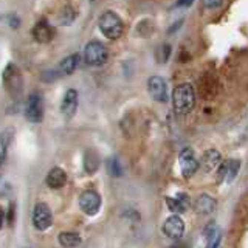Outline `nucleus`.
I'll return each instance as SVG.
<instances>
[{
  "instance_id": "nucleus-1",
  "label": "nucleus",
  "mask_w": 248,
  "mask_h": 248,
  "mask_svg": "<svg viewBox=\"0 0 248 248\" xmlns=\"http://www.w3.org/2000/svg\"><path fill=\"white\" fill-rule=\"evenodd\" d=\"M196 106V92L191 84H180L172 92V107L178 115H188Z\"/></svg>"
},
{
  "instance_id": "nucleus-29",
  "label": "nucleus",
  "mask_w": 248,
  "mask_h": 248,
  "mask_svg": "<svg viewBox=\"0 0 248 248\" xmlns=\"http://www.w3.org/2000/svg\"><path fill=\"white\" fill-rule=\"evenodd\" d=\"M192 2L194 0H178L175 6H189V5H192Z\"/></svg>"
},
{
  "instance_id": "nucleus-2",
  "label": "nucleus",
  "mask_w": 248,
  "mask_h": 248,
  "mask_svg": "<svg viewBox=\"0 0 248 248\" xmlns=\"http://www.w3.org/2000/svg\"><path fill=\"white\" fill-rule=\"evenodd\" d=\"M98 27L107 39L116 41L124 34V23L120 16L113 11H104L98 19Z\"/></svg>"
},
{
  "instance_id": "nucleus-5",
  "label": "nucleus",
  "mask_w": 248,
  "mask_h": 248,
  "mask_svg": "<svg viewBox=\"0 0 248 248\" xmlns=\"http://www.w3.org/2000/svg\"><path fill=\"white\" fill-rule=\"evenodd\" d=\"M25 116L31 123H41L44 118V98L41 93H31L25 103Z\"/></svg>"
},
{
  "instance_id": "nucleus-6",
  "label": "nucleus",
  "mask_w": 248,
  "mask_h": 248,
  "mask_svg": "<svg viewBox=\"0 0 248 248\" xmlns=\"http://www.w3.org/2000/svg\"><path fill=\"white\" fill-rule=\"evenodd\" d=\"M33 227L37 231H45L48 230L51 225H53V213L48 205L45 203H37L33 209Z\"/></svg>"
},
{
  "instance_id": "nucleus-8",
  "label": "nucleus",
  "mask_w": 248,
  "mask_h": 248,
  "mask_svg": "<svg viewBox=\"0 0 248 248\" xmlns=\"http://www.w3.org/2000/svg\"><path fill=\"white\" fill-rule=\"evenodd\" d=\"M147 90H149V95L152 99L158 101V103H165L168 99V87H166V81L160 76H151L149 81H147Z\"/></svg>"
},
{
  "instance_id": "nucleus-12",
  "label": "nucleus",
  "mask_w": 248,
  "mask_h": 248,
  "mask_svg": "<svg viewBox=\"0 0 248 248\" xmlns=\"http://www.w3.org/2000/svg\"><path fill=\"white\" fill-rule=\"evenodd\" d=\"M166 203H168V208L174 214H182V213H185L186 209L189 208L191 200H189L188 194L178 192L175 197H166Z\"/></svg>"
},
{
  "instance_id": "nucleus-20",
  "label": "nucleus",
  "mask_w": 248,
  "mask_h": 248,
  "mask_svg": "<svg viewBox=\"0 0 248 248\" xmlns=\"http://www.w3.org/2000/svg\"><path fill=\"white\" fill-rule=\"evenodd\" d=\"M58 242L65 248H72V247H78L82 240H81V236L76 234V232L64 231L58 236Z\"/></svg>"
},
{
  "instance_id": "nucleus-15",
  "label": "nucleus",
  "mask_w": 248,
  "mask_h": 248,
  "mask_svg": "<svg viewBox=\"0 0 248 248\" xmlns=\"http://www.w3.org/2000/svg\"><path fill=\"white\" fill-rule=\"evenodd\" d=\"M45 182H46V185H48L51 189L62 188V186H65V183H67L65 170L62 169V168H53L48 172V175H46Z\"/></svg>"
},
{
  "instance_id": "nucleus-4",
  "label": "nucleus",
  "mask_w": 248,
  "mask_h": 248,
  "mask_svg": "<svg viewBox=\"0 0 248 248\" xmlns=\"http://www.w3.org/2000/svg\"><path fill=\"white\" fill-rule=\"evenodd\" d=\"M108 59V51L106 45H103L98 41H92L85 45L84 48V61L90 67H101L104 65Z\"/></svg>"
},
{
  "instance_id": "nucleus-7",
  "label": "nucleus",
  "mask_w": 248,
  "mask_h": 248,
  "mask_svg": "<svg viewBox=\"0 0 248 248\" xmlns=\"http://www.w3.org/2000/svg\"><path fill=\"white\" fill-rule=\"evenodd\" d=\"M79 208L87 216H95L101 208V196L92 189L84 191L79 196Z\"/></svg>"
},
{
  "instance_id": "nucleus-26",
  "label": "nucleus",
  "mask_w": 248,
  "mask_h": 248,
  "mask_svg": "<svg viewBox=\"0 0 248 248\" xmlns=\"http://www.w3.org/2000/svg\"><path fill=\"white\" fill-rule=\"evenodd\" d=\"M223 0H203V5L206 8H209V10H214V8H219L222 6Z\"/></svg>"
},
{
  "instance_id": "nucleus-24",
  "label": "nucleus",
  "mask_w": 248,
  "mask_h": 248,
  "mask_svg": "<svg viewBox=\"0 0 248 248\" xmlns=\"http://www.w3.org/2000/svg\"><path fill=\"white\" fill-rule=\"evenodd\" d=\"M6 146H8V140L3 138V135L0 137V166L5 160V155H6Z\"/></svg>"
},
{
  "instance_id": "nucleus-16",
  "label": "nucleus",
  "mask_w": 248,
  "mask_h": 248,
  "mask_svg": "<svg viewBox=\"0 0 248 248\" xmlns=\"http://www.w3.org/2000/svg\"><path fill=\"white\" fill-rule=\"evenodd\" d=\"M216 206H217L216 200L211 196H208V194L199 196L196 203H194V209H196L197 214H211L216 209Z\"/></svg>"
},
{
  "instance_id": "nucleus-18",
  "label": "nucleus",
  "mask_w": 248,
  "mask_h": 248,
  "mask_svg": "<svg viewBox=\"0 0 248 248\" xmlns=\"http://www.w3.org/2000/svg\"><path fill=\"white\" fill-rule=\"evenodd\" d=\"M78 64H79V54H70V56L64 58L59 64L61 75H72L78 68Z\"/></svg>"
},
{
  "instance_id": "nucleus-27",
  "label": "nucleus",
  "mask_w": 248,
  "mask_h": 248,
  "mask_svg": "<svg viewBox=\"0 0 248 248\" xmlns=\"http://www.w3.org/2000/svg\"><path fill=\"white\" fill-rule=\"evenodd\" d=\"M8 25L10 27H14V28H19V23H20V20L17 19V16H14V14H10L8 16Z\"/></svg>"
},
{
  "instance_id": "nucleus-19",
  "label": "nucleus",
  "mask_w": 248,
  "mask_h": 248,
  "mask_svg": "<svg viewBox=\"0 0 248 248\" xmlns=\"http://www.w3.org/2000/svg\"><path fill=\"white\" fill-rule=\"evenodd\" d=\"M99 168V157L98 154L93 149H87V152L84 154V169L89 174H95Z\"/></svg>"
},
{
  "instance_id": "nucleus-17",
  "label": "nucleus",
  "mask_w": 248,
  "mask_h": 248,
  "mask_svg": "<svg viewBox=\"0 0 248 248\" xmlns=\"http://www.w3.org/2000/svg\"><path fill=\"white\" fill-rule=\"evenodd\" d=\"M203 236H205V239H206V244H208V247L214 248V247H217V245L220 244V239H222V231H220V228L217 227V225L213 222V223H209L208 227L205 228V231H203Z\"/></svg>"
},
{
  "instance_id": "nucleus-21",
  "label": "nucleus",
  "mask_w": 248,
  "mask_h": 248,
  "mask_svg": "<svg viewBox=\"0 0 248 248\" xmlns=\"http://www.w3.org/2000/svg\"><path fill=\"white\" fill-rule=\"evenodd\" d=\"M76 16H78V13H76L75 8H72V6H64L61 10L59 16H58V22L61 23V25L68 27V25H72V23L75 22Z\"/></svg>"
},
{
  "instance_id": "nucleus-9",
  "label": "nucleus",
  "mask_w": 248,
  "mask_h": 248,
  "mask_svg": "<svg viewBox=\"0 0 248 248\" xmlns=\"http://www.w3.org/2000/svg\"><path fill=\"white\" fill-rule=\"evenodd\" d=\"M178 161H180V169H182V174L185 177H192L194 174L197 172L199 160L196 157V154H194V151L189 149V147L180 154V158H178Z\"/></svg>"
},
{
  "instance_id": "nucleus-10",
  "label": "nucleus",
  "mask_w": 248,
  "mask_h": 248,
  "mask_svg": "<svg viewBox=\"0 0 248 248\" xmlns=\"http://www.w3.org/2000/svg\"><path fill=\"white\" fill-rule=\"evenodd\" d=\"M163 232H165L169 239H180L185 232V223L182 220V217L177 214L168 217L165 225H163Z\"/></svg>"
},
{
  "instance_id": "nucleus-14",
  "label": "nucleus",
  "mask_w": 248,
  "mask_h": 248,
  "mask_svg": "<svg viewBox=\"0 0 248 248\" xmlns=\"http://www.w3.org/2000/svg\"><path fill=\"white\" fill-rule=\"evenodd\" d=\"M53 28L46 22H37L31 30V36L34 37V41L39 44H48L53 39Z\"/></svg>"
},
{
  "instance_id": "nucleus-30",
  "label": "nucleus",
  "mask_w": 248,
  "mask_h": 248,
  "mask_svg": "<svg viewBox=\"0 0 248 248\" xmlns=\"http://www.w3.org/2000/svg\"><path fill=\"white\" fill-rule=\"evenodd\" d=\"M3 220H5V211L2 209V206H0V230L3 227Z\"/></svg>"
},
{
  "instance_id": "nucleus-11",
  "label": "nucleus",
  "mask_w": 248,
  "mask_h": 248,
  "mask_svg": "<svg viewBox=\"0 0 248 248\" xmlns=\"http://www.w3.org/2000/svg\"><path fill=\"white\" fill-rule=\"evenodd\" d=\"M76 108H78V92L75 89H68L65 92L64 99H62L61 112L65 118H72L76 113Z\"/></svg>"
},
{
  "instance_id": "nucleus-25",
  "label": "nucleus",
  "mask_w": 248,
  "mask_h": 248,
  "mask_svg": "<svg viewBox=\"0 0 248 248\" xmlns=\"http://www.w3.org/2000/svg\"><path fill=\"white\" fill-rule=\"evenodd\" d=\"M219 168V174H217V183H222L225 180V175H227V165L220 161V165L217 166Z\"/></svg>"
},
{
  "instance_id": "nucleus-13",
  "label": "nucleus",
  "mask_w": 248,
  "mask_h": 248,
  "mask_svg": "<svg viewBox=\"0 0 248 248\" xmlns=\"http://www.w3.org/2000/svg\"><path fill=\"white\" fill-rule=\"evenodd\" d=\"M220 161H222L220 152L216 151V149H209L202 155V158L199 161V168L203 169L205 172H211V170H214L217 166L220 165Z\"/></svg>"
},
{
  "instance_id": "nucleus-23",
  "label": "nucleus",
  "mask_w": 248,
  "mask_h": 248,
  "mask_svg": "<svg viewBox=\"0 0 248 248\" xmlns=\"http://www.w3.org/2000/svg\"><path fill=\"white\" fill-rule=\"evenodd\" d=\"M107 172L112 177H121L123 175V166L118 161V158L112 157V158L107 160Z\"/></svg>"
},
{
  "instance_id": "nucleus-28",
  "label": "nucleus",
  "mask_w": 248,
  "mask_h": 248,
  "mask_svg": "<svg viewBox=\"0 0 248 248\" xmlns=\"http://www.w3.org/2000/svg\"><path fill=\"white\" fill-rule=\"evenodd\" d=\"M14 220V203H10V213H8V223L13 225Z\"/></svg>"
},
{
  "instance_id": "nucleus-3",
  "label": "nucleus",
  "mask_w": 248,
  "mask_h": 248,
  "mask_svg": "<svg viewBox=\"0 0 248 248\" xmlns=\"http://www.w3.org/2000/svg\"><path fill=\"white\" fill-rule=\"evenodd\" d=\"M3 84L8 90V93L13 98H20L23 90V78L17 65L8 64L3 70Z\"/></svg>"
},
{
  "instance_id": "nucleus-22",
  "label": "nucleus",
  "mask_w": 248,
  "mask_h": 248,
  "mask_svg": "<svg viewBox=\"0 0 248 248\" xmlns=\"http://www.w3.org/2000/svg\"><path fill=\"white\" fill-rule=\"evenodd\" d=\"M225 165H227V175H225V180L232 182L236 178L237 172H239L240 163H239V160H228Z\"/></svg>"
}]
</instances>
